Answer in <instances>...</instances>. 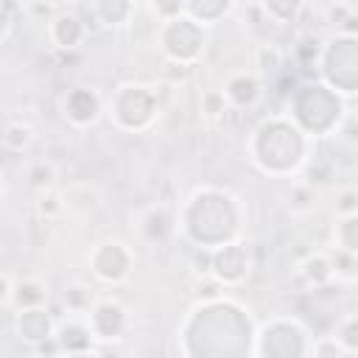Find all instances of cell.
<instances>
[{"label":"cell","mask_w":358,"mask_h":358,"mask_svg":"<svg viewBox=\"0 0 358 358\" xmlns=\"http://www.w3.org/2000/svg\"><path fill=\"white\" fill-rule=\"evenodd\" d=\"M252 162L268 176H291L308 159V137L282 115L257 123L249 137Z\"/></svg>","instance_id":"cell-1"},{"label":"cell","mask_w":358,"mask_h":358,"mask_svg":"<svg viewBox=\"0 0 358 358\" xmlns=\"http://www.w3.org/2000/svg\"><path fill=\"white\" fill-rule=\"evenodd\" d=\"M210 221L199 238V249H218L224 243H232L238 232V199L218 187H201L190 196L182 224L185 221Z\"/></svg>","instance_id":"cell-2"},{"label":"cell","mask_w":358,"mask_h":358,"mask_svg":"<svg viewBox=\"0 0 358 358\" xmlns=\"http://www.w3.org/2000/svg\"><path fill=\"white\" fill-rule=\"evenodd\" d=\"M341 98L324 84H302L291 95V115L288 120L305 137H324L327 131L338 129L341 120Z\"/></svg>","instance_id":"cell-3"},{"label":"cell","mask_w":358,"mask_h":358,"mask_svg":"<svg viewBox=\"0 0 358 358\" xmlns=\"http://www.w3.org/2000/svg\"><path fill=\"white\" fill-rule=\"evenodd\" d=\"M109 115L117 129L145 131L159 115V98L145 84H123L109 98Z\"/></svg>","instance_id":"cell-4"},{"label":"cell","mask_w":358,"mask_h":358,"mask_svg":"<svg viewBox=\"0 0 358 358\" xmlns=\"http://www.w3.org/2000/svg\"><path fill=\"white\" fill-rule=\"evenodd\" d=\"M322 78L327 81L333 92L352 95L355 92V73H358V36H341L336 34L330 42L322 45L319 64Z\"/></svg>","instance_id":"cell-5"},{"label":"cell","mask_w":358,"mask_h":358,"mask_svg":"<svg viewBox=\"0 0 358 358\" xmlns=\"http://www.w3.org/2000/svg\"><path fill=\"white\" fill-rule=\"evenodd\" d=\"M157 39H159V50L165 53V59L173 64H185V67H193L207 48V31L185 14L168 22H159Z\"/></svg>","instance_id":"cell-6"},{"label":"cell","mask_w":358,"mask_h":358,"mask_svg":"<svg viewBox=\"0 0 358 358\" xmlns=\"http://www.w3.org/2000/svg\"><path fill=\"white\" fill-rule=\"evenodd\" d=\"M257 358H308L310 336L296 319H271L255 336Z\"/></svg>","instance_id":"cell-7"},{"label":"cell","mask_w":358,"mask_h":358,"mask_svg":"<svg viewBox=\"0 0 358 358\" xmlns=\"http://www.w3.org/2000/svg\"><path fill=\"white\" fill-rule=\"evenodd\" d=\"M131 266H134V257L131 252L120 243V241H103L92 249L90 255V268L92 274L106 282V285H120L129 280L131 274Z\"/></svg>","instance_id":"cell-8"},{"label":"cell","mask_w":358,"mask_h":358,"mask_svg":"<svg viewBox=\"0 0 358 358\" xmlns=\"http://www.w3.org/2000/svg\"><path fill=\"white\" fill-rule=\"evenodd\" d=\"M210 277L221 285V288H235L249 277V252L241 243H224L218 249H213V260H210Z\"/></svg>","instance_id":"cell-9"},{"label":"cell","mask_w":358,"mask_h":358,"mask_svg":"<svg viewBox=\"0 0 358 358\" xmlns=\"http://www.w3.org/2000/svg\"><path fill=\"white\" fill-rule=\"evenodd\" d=\"M84 322H87L92 338H98V341H117L129 327L126 308L115 299H95L90 313L84 316Z\"/></svg>","instance_id":"cell-10"},{"label":"cell","mask_w":358,"mask_h":358,"mask_svg":"<svg viewBox=\"0 0 358 358\" xmlns=\"http://www.w3.org/2000/svg\"><path fill=\"white\" fill-rule=\"evenodd\" d=\"M87 28H90L87 20H84L76 8H67V6H62V8L48 20V36H50L53 48L62 50V53L76 50V48L87 39Z\"/></svg>","instance_id":"cell-11"},{"label":"cell","mask_w":358,"mask_h":358,"mask_svg":"<svg viewBox=\"0 0 358 358\" xmlns=\"http://www.w3.org/2000/svg\"><path fill=\"white\" fill-rule=\"evenodd\" d=\"M62 112H64V117H67L76 129H84V126H92V123L101 117L103 101H101V95H98L95 90H90V87H76V90H70V92L64 95Z\"/></svg>","instance_id":"cell-12"},{"label":"cell","mask_w":358,"mask_h":358,"mask_svg":"<svg viewBox=\"0 0 358 358\" xmlns=\"http://www.w3.org/2000/svg\"><path fill=\"white\" fill-rule=\"evenodd\" d=\"M53 338H56L62 355H84V352L92 350V341H95L87 322L78 319V316H67V319L56 322Z\"/></svg>","instance_id":"cell-13"},{"label":"cell","mask_w":358,"mask_h":358,"mask_svg":"<svg viewBox=\"0 0 358 358\" xmlns=\"http://www.w3.org/2000/svg\"><path fill=\"white\" fill-rule=\"evenodd\" d=\"M81 11L98 28H123L137 14V3H129V0H98V3H84Z\"/></svg>","instance_id":"cell-14"},{"label":"cell","mask_w":358,"mask_h":358,"mask_svg":"<svg viewBox=\"0 0 358 358\" xmlns=\"http://www.w3.org/2000/svg\"><path fill=\"white\" fill-rule=\"evenodd\" d=\"M260 90H263V84H260V78L255 73H235V76H229L224 81L221 92L227 98V106L238 112V109L255 106L260 101Z\"/></svg>","instance_id":"cell-15"},{"label":"cell","mask_w":358,"mask_h":358,"mask_svg":"<svg viewBox=\"0 0 358 358\" xmlns=\"http://www.w3.org/2000/svg\"><path fill=\"white\" fill-rule=\"evenodd\" d=\"M14 327H17V336H20L25 344L36 347L39 341H45V338L53 336L56 322H53V316L48 313V308H34V310H20Z\"/></svg>","instance_id":"cell-16"},{"label":"cell","mask_w":358,"mask_h":358,"mask_svg":"<svg viewBox=\"0 0 358 358\" xmlns=\"http://www.w3.org/2000/svg\"><path fill=\"white\" fill-rule=\"evenodd\" d=\"M299 277H302V280H305V285H308V288H313V291L327 288V285L336 280L330 255H322V252L308 255V257L299 263Z\"/></svg>","instance_id":"cell-17"},{"label":"cell","mask_w":358,"mask_h":358,"mask_svg":"<svg viewBox=\"0 0 358 358\" xmlns=\"http://www.w3.org/2000/svg\"><path fill=\"white\" fill-rule=\"evenodd\" d=\"M235 6L229 0H187L185 3V17H190L193 22H199L201 28L224 20Z\"/></svg>","instance_id":"cell-18"},{"label":"cell","mask_w":358,"mask_h":358,"mask_svg":"<svg viewBox=\"0 0 358 358\" xmlns=\"http://www.w3.org/2000/svg\"><path fill=\"white\" fill-rule=\"evenodd\" d=\"M11 302L17 310H34L48 305V285L39 280H20L11 288Z\"/></svg>","instance_id":"cell-19"},{"label":"cell","mask_w":358,"mask_h":358,"mask_svg":"<svg viewBox=\"0 0 358 358\" xmlns=\"http://www.w3.org/2000/svg\"><path fill=\"white\" fill-rule=\"evenodd\" d=\"M62 305L67 308V313L70 316H87L90 313V308L95 305V294H92V288L90 285H84V282H67L64 288H62Z\"/></svg>","instance_id":"cell-20"},{"label":"cell","mask_w":358,"mask_h":358,"mask_svg":"<svg viewBox=\"0 0 358 358\" xmlns=\"http://www.w3.org/2000/svg\"><path fill=\"white\" fill-rule=\"evenodd\" d=\"M255 67H257V73H255L257 78H274L285 67V53L274 42H263L255 50Z\"/></svg>","instance_id":"cell-21"},{"label":"cell","mask_w":358,"mask_h":358,"mask_svg":"<svg viewBox=\"0 0 358 358\" xmlns=\"http://www.w3.org/2000/svg\"><path fill=\"white\" fill-rule=\"evenodd\" d=\"M0 145L11 154H22L34 145V126L31 123H22V120H14L8 126L0 129Z\"/></svg>","instance_id":"cell-22"},{"label":"cell","mask_w":358,"mask_h":358,"mask_svg":"<svg viewBox=\"0 0 358 358\" xmlns=\"http://www.w3.org/2000/svg\"><path fill=\"white\" fill-rule=\"evenodd\" d=\"M257 8H260L263 17H266L268 22H274V25L296 22V17L305 11V6L296 3V0H266V3H260Z\"/></svg>","instance_id":"cell-23"},{"label":"cell","mask_w":358,"mask_h":358,"mask_svg":"<svg viewBox=\"0 0 358 358\" xmlns=\"http://www.w3.org/2000/svg\"><path fill=\"white\" fill-rule=\"evenodd\" d=\"M171 229H173V224H171V215H168V210H165L162 204H157V207H151V210L145 213V218H143V232H145L148 241H165V238L171 235Z\"/></svg>","instance_id":"cell-24"},{"label":"cell","mask_w":358,"mask_h":358,"mask_svg":"<svg viewBox=\"0 0 358 358\" xmlns=\"http://www.w3.org/2000/svg\"><path fill=\"white\" fill-rule=\"evenodd\" d=\"M333 241H336V252L355 255L358 252V215L338 218L333 229Z\"/></svg>","instance_id":"cell-25"},{"label":"cell","mask_w":358,"mask_h":358,"mask_svg":"<svg viewBox=\"0 0 358 358\" xmlns=\"http://www.w3.org/2000/svg\"><path fill=\"white\" fill-rule=\"evenodd\" d=\"M319 56H322V39L319 36H299L296 45H291V59L299 64V67H316L319 64Z\"/></svg>","instance_id":"cell-26"},{"label":"cell","mask_w":358,"mask_h":358,"mask_svg":"<svg viewBox=\"0 0 358 358\" xmlns=\"http://www.w3.org/2000/svg\"><path fill=\"white\" fill-rule=\"evenodd\" d=\"M25 179H28V185H31L34 190H39V193L53 190V182H56V165H53L50 159H36V162L28 165Z\"/></svg>","instance_id":"cell-27"},{"label":"cell","mask_w":358,"mask_h":358,"mask_svg":"<svg viewBox=\"0 0 358 358\" xmlns=\"http://www.w3.org/2000/svg\"><path fill=\"white\" fill-rule=\"evenodd\" d=\"M285 199H288L285 204H288L291 213H310L313 204H316V190L305 182H294L291 190L285 193Z\"/></svg>","instance_id":"cell-28"},{"label":"cell","mask_w":358,"mask_h":358,"mask_svg":"<svg viewBox=\"0 0 358 358\" xmlns=\"http://www.w3.org/2000/svg\"><path fill=\"white\" fill-rule=\"evenodd\" d=\"M333 338L344 350V355H355V350H358V319H355V313H350L338 322Z\"/></svg>","instance_id":"cell-29"},{"label":"cell","mask_w":358,"mask_h":358,"mask_svg":"<svg viewBox=\"0 0 358 358\" xmlns=\"http://www.w3.org/2000/svg\"><path fill=\"white\" fill-rule=\"evenodd\" d=\"M199 106H201V115H204L207 120H224V117H227V112H229L227 98H224V92H221V90H204V92H201Z\"/></svg>","instance_id":"cell-30"},{"label":"cell","mask_w":358,"mask_h":358,"mask_svg":"<svg viewBox=\"0 0 358 358\" xmlns=\"http://www.w3.org/2000/svg\"><path fill=\"white\" fill-rule=\"evenodd\" d=\"M62 213H64V199H62V193H56V190H45V193L39 196V201H36V215L48 224V221L59 218Z\"/></svg>","instance_id":"cell-31"},{"label":"cell","mask_w":358,"mask_h":358,"mask_svg":"<svg viewBox=\"0 0 358 358\" xmlns=\"http://www.w3.org/2000/svg\"><path fill=\"white\" fill-rule=\"evenodd\" d=\"M148 11L157 17V22H168V20L185 14V3L182 0H157V3H148Z\"/></svg>","instance_id":"cell-32"},{"label":"cell","mask_w":358,"mask_h":358,"mask_svg":"<svg viewBox=\"0 0 358 358\" xmlns=\"http://www.w3.org/2000/svg\"><path fill=\"white\" fill-rule=\"evenodd\" d=\"M310 355L313 358H344V350L336 344L333 336H319L310 341Z\"/></svg>","instance_id":"cell-33"},{"label":"cell","mask_w":358,"mask_h":358,"mask_svg":"<svg viewBox=\"0 0 358 358\" xmlns=\"http://www.w3.org/2000/svg\"><path fill=\"white\" fill-rule=\"evenodd\" d=\"M330 260H333V274H336V280H347V282L355 280V255L336 252Z\"/></svg>","instance_id":"cell-34"},{"label":"cell","mask_w":358,"mask_h":358,"mask_svg":"<svg viewBox=\"0 0 358 358\" xmlns=\"http://www.w3.org/2000/svg\"><path fill=\"white\" fill-rule=\"evenodd\" d=\"M347 215H358V193L352 187H344L336 196V218H347Z\"/></svg>","instance_id":"cell-35"},{"label":"cell","mask_w":358,"mask_h":358,"mask_svg":"<svg viewBox=\"0 0 358 358\" xmlns=\"http://www.w3.org/2000/svg\"><path fill=\"white\" fill-rule=\"evenodd\" d=\"M187 76H190V67H185V64L165 62V67H162V78H165L168 84H185Z\"/></svg>","instance_id":"cell-36"},{"label":"cell","mask_w":358,"mask_h":358,"mask_svg":"<svg viewBox=\"0 0 358 358\" xmlns=\"http://www.w3.org/2000/svg\"><path fill=\"white\" fill-rule=\"evenodd\" d=\"M196 288H199V296H201L204 302H215V299L221 296V291H224L213 277H199V285H196Z\"/></svg>","instance_id":"cell-37"},{"label":"cell","mask_w":358,"mask_h":358,"mask_svg":"<svg viewBox=\"0 0 358 358\" xmlns=\"http://www.w3.org/2000/svg\"><path fill=\"white\" fill-rule=\"evenodd\" d=\"M14 11H20V6L14 3H0V39L8 36L11 25H14Z\"/></svg>","instance_id":"cell-38"},{"label":"cell","mask_w":358,"mask_h":358,"mask_svg":"<svg viewBox=\"0 0 358 358\" xmlns=\"http://www.w3.org/2000/svg\"><path fill=\"white\" fill-rule=\"evenodd\" d=\"M210 260H213V249H199L193 257V271L196 277H210Z\"/></svg>","instance_id":"cell-39"},{"label":"cell","mask_w":358,"mask_h":358,"mask_svg":"<svg viewBox=\"0 0 358 358\" xmlns=\"http://www.w3.org/2000/svg\"><path fill=\"white\" fill-rule=\"evenodd\" d=\"M34 350V358H62V352H59V344H56V338L50 336V338H45V341H39L36 347H31Z\"/></svg>","instance_id":"cell-40"},{"label":"cell","mask_w":358,"mask_h":358,"mask_svg":"<svg viewBox=\"0 0 358 358\" xmlns=\"http://www.w3.org/2000/svg\"><path fill=\"white\" fill-rule=\"evenodd\" d=\"M59 8H62V6H53V3H25V6H22V11L36 14V17H45V20H50Z\"/></svg>","instance_id":"cell-41"},{"label":"cell","mask_w":358,"mask_h":358,"mask_svg":"<svg viewBox=\"0 0 358 358\" xmlns=\"http://www.w3.org/2000/svg\"><path fill=\"white\" fill-rule=\"evenodd\" d=\"M11 288H14L11 277H8V274H0V305L11 302Z\"/></svg>","instance_id":"cell-42"},{"label":"cell","mask_w":358,"mask_h":358,"mask_svg":"<svg viewBox=\"0 0 358 358\" xmlns=\"http://www.w3.org/2000/svg\"><path fill=\"white\" fill-rule=\"evenodd\" d=\"M0 193H3V182H0Z\"/></svg>","instance_id":"cell-43"}]
</instances>
